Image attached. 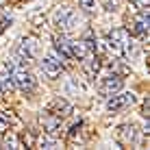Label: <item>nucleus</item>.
Instances as JSON below:
<instances>
[{"instance_id": "17", "label": "nucleus", "mask_w": 150, "mask_h": 150, "mask_svg": "<svg viewBox=\"0 0 150 150\" xmlns=\"http://www.w3.org/2000/svg\"><path fill=\"white\" fill-rule=\"evenodd\" d=\"M131 9H133L135 13L148 11V0H131Z\"/></svg>"}, {"instance_id": "9", "label": "nucleus", "mask_w": 150, "mask_h": 150, "mask_svg": "<svg viewBox=\"0 0 150 150\" xmlns=\"http://www.w3.org/2000/svg\"><path fill=\"white\" fill-rule=\"evenodd\" d=\"M39 52V44H37V39H33V37H26V39H22V44H20V59H33L35 54Z\"/></svg>"}, {"instance_id": "3", "label": "nucleus", "mask_w": 150, "mask_h": 150, "mask_svg": "<svg viewBox=\"0 0 150 150\" xmlns=\"http://www.w3.org/2000/svg\"><path fill=\"white\" fill-rule=\"evenodd\" d=\"M41 70H44L46 76H50V79L59 76L61 70H63V59H61V54L57 52V50H48V52L44 54V59H41Z\"/></svg>"}, {"instance_id": "2", "label": "nucleus", "mask_w": 150, "mask_h": 150, "mask_svg": "<svg viewBox=\"0 0 150 150\" xmlns=\"http://www.w3.org/2000/svg\"><path fill=\"white\" fill-rule=\"evenodd\" d=\"M135 102V94L133 91H115V94L109 96L107 100V111L111 113H117V111H124Z\"/></svg>"}, {"instance_id": "8", "label": "nucleus", "mask_w": 150, "mask_h": 150, "mask_svg": "<svg viewBox=\"0 0 150 150\" xmlns=\"http://www.w3.org/2000/svg\"><path fill=\"white\" fill-rule=\"evenodd\" d=\"M115 135L122 144H135L137 142V126L135 124H122V126H117Z\"/></svg>"}, {"instance_id": "10", "label": "nucleus", "mask_w": 150, "mask_h": 150, "mask_svg": "<svg viewBox=\"0 0 150 150\" xmlns=\"http://www.w3.org/2000/svg\"><path fill=\"white\" fill-rule=\"evenodd\" d=\"M54 50L61 54L63 61H72V59H74V57H72V41L68 37H63V35L54 39Z\"/></svg>"}, {"instance_id": "19", "label": "nucleus", "mask_w": 150, "mask_h": 150, "mask_svg": "<svg viewBox=\"0 0 150 150\" xmlns=\"http://www.w3.org/2000/svg\"><path fill=\"white\" fill-rule=\"evenodd\" d=\"M102 4H105V9L107 11H117V0H102Z\"/></svg>"}, {"instance_id": "5", "label": "nucleus", "mask_w": 150, "mask_h": 150, "mask_svg": "<svg viewBox=\"0 0 150 150\" xmlns=\"http://www.w3.org/2000/svg\"><path fill=\"white\" fill-rule=\"evenodd\" d=\"M122 89V76L115 74V72H109V74H105L100 79V83H98V91L105 96H111L115 94V91Z\"/></svg>"}, {"instance_id": "15", "label": "nucleus", "mask_w": 150, "mask_h": 150, "mask_svg": "<svg viewBox=\"0 0 150 150\" xmlns=\"http://www.w3.org/2000/svg\"><path fill=\"white\" fill-rule=\"evenodd\" d=\"M79 7L85 13H96L98 7H100V2H98V0H79Z\"/></svg>"}, {"instance_id": "13", "label": "nucleus", "mask_w": 150, "mask_h": 150, "mask_svg": "<svg viewBox=\"0 0 150 150\" xmlns=\"http://www.w3.org/2000/svg\"><path fill=\"white\" fill-rule=\"evenodd\" d=\"M48 111H50V113H54V115H59V117H65V115H68V113L72 111V105H70L68 100H63V98H57V100L50 102Z\"/></svg>"}, {"instance_id": "1", "label": "nucleus", "mask_w": 150, "mask_h": 150, "mask_svg": "<svg viewBox=\"0 0 150 150\" xmlns=\"http://www.w3.org/2000/svg\"><path fill=\"white\" fill-rule=\"evenodd\" d=\"M52 24L61 30V33H70V30H74L81 24V20L76 18V13L72 11V9L57 7V11L52 13Z\"/></svg>"}, {"instance_id": "6", "label": "nucleus", "mask_w": 150, "mask_h": 150, "mask_svg": "<svg viewBox=\"0 0 150 150\" xmlns=\"http://www.w3.org/2000/svg\"><path fill=\"white\" fill-rule=\"evenodd\" d=\"M15 89V83H13V76H11V70H9V65H0V98L11 94Z\"/></svg>"}, {"instance_id": "7", "label": "nucleus", "mask_w": 150, "mask_h": 150, "mask_svg": "<svg viewBox=\"0 0 150 150\" xmlns=\"http://www.w3.org/2000/svg\"><path fill=\"white\" fill-rule=\"evenodd\" d=\"M131 33L139 35V37H146L148 35V11H139L135 13V18H133V24L131 26Z\"/></svg>"}, {"instance_id": "11", "label": "nucleus", "mask_w": 150, "mask_h": 150, "mask_svg": "<svg viewBox=\"0 0 150 150\" xmlns=\"http://www.w3.org/2000/svg\"><path fill=\"white\" fill-rule=\"evenodd\" d=\"M41 126H44L46 133H57V128L61 126V117L50 111H44L41 113Z\"/></svg>"}, {"instance_id": "16", "label": "nucleus", "mask_w": 150, "mask_h": 150, "mask_svg": "<svg viewBox=\"0 0 150 150\" xmlns=\"http://www.w3.org/2000/svg\"><path fill=\"white\" fill-rule=\"evenodd\" d=\"M9 126H11V115H9L7 111H0V135H2Z\"/></svg>"}, {"instance_id": "4", "label": "nucleus", "mask_w": 150, "mask_h": 150, "mask_svg": "<svg viewBox=\"0 0 150 150\" xmlns=\"http://www.w3.org/2000/svg\"><path fill=\"white\" fill-rule=\"evenodd\" d=\"M128 37H131V35H128V30L126 28H113L109 35H107V48L111 50L113 54H117L120 57L122 54V48H124V44H126L128 41Z\"/></svg>"}, {"instance_id": "20", "label": "nucleus", "mask_w": 150, "mask_h": 150, "mask_svg": "<svg viewBox=\"0 0 150 150\" xmlns=\"http://www.w3.org/2000/svg\"><path fill=\"white\" fill-rule=\"evenodd\" d=\"M142 115L148 117V100H144V107H142Z\"/></svg>"}, {"instance_id": "12", "label": "nucleus", "mask_w": 150, "mask_h": 150, "mask_svg": "<svg viewBox=\"0 0 150 150\" xmlns=\"http://www.w3.org/2000/svg\"><path fill=\"white\" fill-rule=\"evenodd\" d=\"M81 63H83V70L87 72V76H91V79H96V74H98V72H100V61H98V57L89 52V54L85 57V59L81 61Z\"/></svg>"}, {"instance_id": "14", "label": "nucleus", "mask_w": 150, "mask_h": 150, "mask_svg": "<svg viewBox=\"0 0 150 150\" xmlns=\"http://www.w3.org/2000/svg\"><path fill=\"white\" fill-rule=\"evenodd\" d=\"M37 146L39 148H63V144H61L59 137H54V133H44V135L39 137Z\"/></svg>"}, {"instance_id": "18", "label": "nucleus", "mask_w": 150, "mask_h": 150, "mask_svg": "<svg viewBox=\"0 0 150 150\" xmlns=\"http://www.w3.org/2000/svg\"><path fill=\"white\" fill-rule=\"evenodd\" d=\"M4 146H11V148H22L24 144L20 142V139H18V137L13 135V133H9V135L4 137Z\"/></svg>"}]
</instances>
